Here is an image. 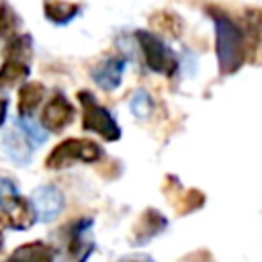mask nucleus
I'll return each mask as SVG.
<instances>
[{"mask_svg":"<svg viewBox=\"0 0 262 262\" xmlns=\"http://www.w3.org/2000/svg\"><path fill=\"white\" fill-rule=\"evenodd\" d=\"M6 115H8V100L0 96V127L4 125V121H6Z\"/></svg>","mask_w":262,"mask_h":262,"instance_id":"19","label":"nucleus"},{"mask_svg":"<svg viewBox=\"0 0 262 262\" xmlns=\"http://www.w3.org/2000/svg\"><path fill=\"white\" fill-rule=\"evenodd\" d=\"M78 100L82 104V129L100 135L104 141H117L121 137V127L115 117L94 98L92 92L80 90Z\"/></svg>","mask_w":262,"mask_h":262,"instance_id":"4","label":"nucleus"},{"mask_svg":"<svg viewBox=\"0 0 262 262\" xmlns=\"http://www.w3.org/2000/svg\"><path fill=\"white\" fill-rule=\"evenodd\" d=\"M35 221L37 213L31 199L20 196L16 184L10 178L0 176V225L14 231H25L33 227Z\"/></svg>","mask_w":262,"mask_h":262,"instance_id":"2","label":"nucleus"},{"mask_svg":"<svg viewBox=\"0 0 262 262\" xmlns=\"http://www.w3.org/2000/svg\"><path fill=\"white\" fill-rule=\"evenodd\" d=\"M2 145H4V154L6 158L14 164V166H27L33 158L35 151V141L20 129V127H12L2 135Z\"/></svg>","mask_w":262,"mask_h":262,"instance_id":"8","label":"nucleus"},{"mask_svg":"<svg viewBox=\"0 0 262 262\" xmlns=\"http://www.w3.org/2000/svg\"><path fill=\"white\" fill-rule=\"evenodd\" d=\"M55 250L45 244V242H31V244H23L18 246L10 258H20V260H35V262H47V260H53L55 258Z\"/></svg>","mask_w":262,"mask_h":262,"instance_id":"15","label":"nucleus"},{"mask_svg":"<svg viewBox=\"0 0 262 262\" xmlns=\"http://www.w3.org/2000/svg\"><path fill=\"white\" fill-rule=\"evenodd\" d=\"M74 117H76L74 104H72L61 92H57V94H53V96L47 100V104L43 106L41 117H39V123H41V127H43L47 133H61L66 127L72 125Z\"/></svg>","mask_w":262,"mask_h":262,"instance_id":"6","label":"nucleus"},{"mask_svg":"<svg viewBox=\"0 0 262 262\" xmlns=\"http://www.w3.org/2000/svg\"><path fill=\"white\" fill-rule=\"evenodd\" d=\"M125 66H127V59L123 55H108L92 68L90 76L102 90H115L121 84Z\"/></svg>","mask_w":262,"mask_h":262,"instance_id":"9","label":"nucleus"},{"mask_svg":"<svg viewBox=\"0 0 262 262\" xmlns=\"http://www.w3.org/2000/svg\"><path fill=\"white\" fill-rule=\"evenodd\" d=\"M211 20L215 25V49L221 74L237 72L248 57V43L244 29L231 20L225 12L217 8H209Z\"/></svg>","mask_w":262,"mask_h":262,"instance_id":"1","label":"nucleus"},{"mask_svg":"<svg viewBox=\"0 0 262 262\" xmlns=\"http://www.w3.org/2000/svg\"><path fill=\"white\" fill-rule=\"evenodd\" d=\"M102 158V147L86 137H68L59 141L49 156L45 158V168L47 170H63L76 162L84 164H94Z\"/></svg>","mask_w":262,"mask_h":262,"instance_id":"3","label":"nucleus"},{"mask_svg":"<svg viewBox=\"0 0 262 262\" xmlns=\"http://www.w3.org/2000/svg\"><path fill=\"white\" fill-rule=\"evenodd\" d=\"M20 29V18L8 2H0V39H10Z\"/></svg>","mask_w":262,"mask_h":262,"instance_id":"17","label":"nucleus"},{"mask_svg":"<svg viewBox=\"0 0 262 262\" xmlns=\"http://www.w3.org/2000/svg\"><path fill=\"white\" fill-rule=\"evenodd\" d=\"M33 55V39L27 33H16L10 39H6V47H4V57H12V59H25L29 61Z\"/></svg>","mask_w":262,"mask_h":262,"instance_id":"16","label":"nucleus"},{"mask_svg":"<svg viewBox=\"0 0 262 262\" xmlns=\"http://www.w3.org/2000/svg\"><path fill=\"white\" fill-rule=\"evenodd\" d=\"M31 203L35 207L37 221H43V223H51L53 219H57L63 211V205H66L61 190L53 184L37 186L31 194Z\"/></svg>","mask_w":262,"mask_h":262,"instance_id":"7","label":"nucleus"},{"mask_svg":"<svg viewBox=\"0 0 262 262\" xmlns=\"http://www.w3.org/2000/svg\"><path fill=\"white\" fill-rule=\"evenodd\" d=\"M45 98V86L41 82H23L18 88V117H31Z\"/></svg>","mask_w":262,"mask_h":262,"instance_id":"10","label":"nucleus"},{"mask_svg":"<svg viewBox=\"0 0 262 262\" xmlns=\"http://www.w3.org/2000/svg\"><path fill=\"white\" fill-rule=\"evenodd\" d=\"M43 12H45V18L47 20H51L55 25H66L72 18L78 16L80 4L66 2V0H45L43 2Z\"/></svg>","mask_w":262,"mask_h":262,"instance_id":"14","label":"nucleus"},{"mask_svg":"<svg viewBox=\"0 0 262 262\" xmlns=\"http://www.w3.org/2000/svg\"><path fill=\"white\" fill-rule=\"evenodd\" d=\"M166 219L158 213V211H154V209H149V211H145L141 217H139V221L135 223V227H133V242L137 244V246H143L145 242H149L154 235H158L164 227H166Z\"/></svg>","mask_w":262,"mask_h":262,"instance_id":"11","label":"nucleus"},{"mask_svg":"<svg viewBox=\"0 0 262 262\" xmlns=\"http://www.w3.org/2000/svg\"><path fill=\"white\" fill-rule=\"evenodd\" d=\"M135 37H137V43H139L141 53L145 57V63H147V68L151 72L170 78L178 70L176 53L158 35H154L149 31H137Z\"/></svg>","mask_w":262,"mask_h":262,"instance_id":"5","label":"nucleus"},{"mask_svg":"<svg viewBox=\"0 0 262 262\" xmlns=\"http://www.w3.org/2000/svg\"><path fill=\"white\" fill-rule=\"evenodd\" d=\"M131 111L135 113V117L145 119L151 111H154V100L145 90H137L131 98Z\"/></svg>","mask_w":262,"mask_h":262,"instance_id":"18","label":"nucleus"},{"mask_svg":"<svg viewBox=\"0 0 262 262\" xmlns=\"http://www.w3.org/2000/svg\"><path fill=\"white\" fill-rule=\"evenodd\" d=\"M90 227L92 219H80L70 229V254L78 260L88 258V254L92 252V239L88 237Z\"/></svg>","mask_w":262,"mask_h":262,"instance_id":"12","label":"nucleus"},{"mask_svg":"<svg viewBox=\"0 0 262 262\" xmlns=\"http://www.w3.org/2000/svg\"><path fill=\"white\" fill-rule=\"evenodd\" d=\"M29 74H31L29 61L6 57L4 63L0 66V90H10V88H14L16 84L27 82Z\"/></svg>","mask_w":262,"mask_h":262,"instance_id":"13","label":"nucleus"}]
</instances>
